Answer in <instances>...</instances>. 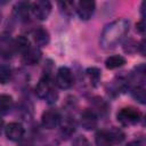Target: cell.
Returning a JSON list of instances; mask_svg holds the SVG:
<instances>
[{
	"label": "cell",
	"mask_w": 146,
	"mask_h": 146,
	"mask_svg": "<svg viewBox=\"0 0 146 146\" xmlns=\"http://www.w3.org/2000/svg\"><path fill=\"white\" fill-rule=\"evenodd\" d=\"M129 27H130L129 21L123 18L116 19L107 24L100 34V40H99L100 47L103 49L114 48L127 35V33L129 32Z\"/></svg>",
	"instance_id": "1"
},
{
	"label": "cell",
	"mask_w": 146,
	"mask_h": 146,
	"mask_svg": "<svg viewBox=\"0 0 146 146\" xmlns=\"http://www.w3.org/2000/svg\"><path fill=\"white\" fill-rule=\"evenodd\" d=\"M35 94L39 98H43L47 100L48 104L56 103L58 98L57 91L54 89V83L50 78L49 73H44L42 78L39 80L36 87H35Z\"/></svg>",
	"instance_id": "2"
},
{
	"label": "cell",
	"mask_w": 146,
	"mask_h": 146,
	"mask_svg": "<svg viewBox=\"0 0 146 146\" xmlns=\"http://www.w3.org/2000/svg\"><path fill=\"white\" fill-rule=\"evenodd\" d=\"M124 132L119 128H111L107 130H99L95 135L96 146H113L124 139Z\"/></svg>",
	"instance_id": "3"
},
{
	"label": "cell",
	"mask_w": 146,
	"mask_h": 146,
	"mask_svg": "<svg viewBox=\"0 0 146 146\" xmlns=\"http://www.w3.org/2000/svg\"><path fill=\"white\" fill-rule=\"evenodd\" d=\"M140 117H141L140 112L133 107H123L116 114L117 121L122 125H125V127L137 124L139 122Z\"/></svg>",
	"instance_id": "4"
},
{
	"label": "cell",
	"mask_w": 146,
	"mask_h": 146,
	"mask_svg": "<svg viewBox=\"0 0 146 146\" xmlns=\"http://www.w3.org/2000/svg\"><path fill=\"white\" fill-rule=\"evenodd\" d=\"M51 11V3L47 0H40L31 3V15L39 21H46Z\"/></svg>",
	"instance_id": "5"
},
{
	"label": "cell",
	"mask_w": 146,
	"mask_h": 146,
	"mask_svg": "<svg viewBox=\"0 0 146 146\" xmlns=\"http://www.w3.org/2000/svg\"><path fill=\"white\" fill-rule=\"evenodd\" d=\"M95 9L96 3L92 0H81L79 2H75V11L82 21H88L89 18H91Z\"/></svg>",
	"instance_id": "6"
},
{
	"label": "cell",
	"mask_w": 146,
	"mask_h": 146,
	"mask_svg": "<svg viewBox=\"0 0 146 146\" xmlns=\"http://www.w3.org/2000/svg\"><path fill=\"white\" fill-rule=\"evenodd\" d=\"M73 82H74V79H73L72 71L66 66L59 67L56 74L57 87L60 89H70L73 86Z\"/></svg>",
	"instance_id": "7"
},
{
	"label": "cell",
	"mask_w": 146,
	"mask_h": 146,
	"mask_svg": "<svg viewBox=\"0 0 146 146\" xmlns=\"http://www.w3.org/2000/svg\"><path fill=\"white\" fill-rule=\"evenodd\" d=\"M60 121H62V116H60V114H59V112L57 110L50 108V110H47V111H44L42 113L41 124L46 129L56 128L57 125L60 124Z\"/></svg>",
	"instance_id": "8"
},
{
	"label": "cell",
	"mask_w": 146,
	"mask_h": 146,
	"mask_svg": "<svg viewBox=\"0 0 146 146\" xmlns=\"http://www.w3.org/2000/svg\"><path fill=\"white\" fill-rule=\"evenodd\" d=\"M6 137L11 141H18L24 137L25 129L24 127L18 122H11L6 125L5 128Z\"/></svg>",
	"instance_id": "9"
},
{
	"label": "cell",
	"mask_w": 146,
	"mask_h": 146,
	"mask_svg": "<svg viewBox=\"0 0 146 146\" xmlns=\"http://www.w3.org/2000/svg\"><path fill=\"white\" fill-rule=\"evenodd\" d=\"M97 115L91 108H86L80 116V123L83 129L86 130H94L97 127Z\"/></svg>",
	"instance_id": "10"
},
{
	"label": "cell",
	"mask_w": 146,
	"mask_h": 146,
	"mask_svg": "<svg viewBox=\"0 0 146 146\" xmlns=\"http://www.w3.org/2000/svg\"><path fill=\"white\" fill-rule=\"evenodd\" d=\"M15 52L14 47V40L9 35H2L0 36V55L2 57H11Z\"/></svg>",
	"instance_id": "11"
},
{
	"label": "cell",
	"mask_w": 146,
	"mask_h": 146,
	"mask_svg": "<svg viewBox=\"0 0 146 146\" xmlns=\"http://www.w3.org/2000/svg\"><path fill=\"white\" fill-rule=\"evenodd\" d=\"M22 59H23V63L26 65H35L41 59V51L39 48L31 46V48L22 55Z\"/></svg>",
	"instance_id": "12"
},
{
	"label": "cell",
	"mask_w": 146,
	"mask_h": 146,
	"mask_svg": "<svg viewBox=\"0 0 146 146\" xmlns=\"http://www.w3.org/2000/svg\"><path fill=\"white\" fill-rule=\"evenodd\" d=\"M32 36H33V40L34 42L36 43V46L39 47H44L49 43V40H50V35H49V32L40 26V27H36L35 30H33L32 32Z\"/></svg>",
	"instance_id": "13"
},
{
	"label": "cell",
	"mask_w": 146,
	"mask_h": 146,
	"mask_svg": "<svg viewBox=\"0 0 146 146\" xmlns=\"http://www.w3.org/2000/svg\"><path fill=\"white\" fill-rule=\"evenodd\" d=\"M14 14L19 21H26L31 14V3L29 2H18L14 7Z\"/></svg>",
	"instance_id": "14"
},
{
	"label": "cell",
	"mask_w": 146,
	"mask_h": 146,
	"mask_svg": "<svg viewBox=\"0 0 146 146\" xmlns=\"http://www.w3.org/2000/svg\"><path fill=\"white\" fill-rule=\"evenodd\" d=\"M91 110L96 113V115L103 116L108 112V105L102 97H94L91 99Z\"/></svg>",
	"instance_id": "15"
},
{
	"label": "cell",
	"mask_w": 146,
	"mask_h": 146,
	"mask_svg": "<svg viewBox=\"0 0 146 146\" xmlns=\"http://www.w3.org/2000/svg\"><path fill=\"white\" fill-rule=\"evenodd\" d=\"M14 47H15V52H21L22 55L31 48L30 40L24 36V35H18L16 39H14Z\"/></svg>",
	"instance_id": "16"
},
{
	"label": "cell",
	"mask_w": 146,
	"mask_h": 146,
	"mask_svg": "<svg viewBox=\"0 0 146 146\" xmlns=\"http://www.w3.org/2000/svg\"><path fill=\"white\" fill-rule=\"evenodd\" d=\"M125 64V58L121 55H113L106 58L105 60V66L108 70H114V68H119L121 66H123Z\"/></svg>",
	"instance_id": "17"
},
{
	"label": "cell",
	"mask_w": 146,
	"mask_h": 146,
	"mask_svg": "<svg viewBox=\"0 0 146 146\" xmlns=\"http://www.w3.org/2000/svg\"><path fill=\"white\" fill-rule=\"evenodd\" d=\"M14 105V99L10 95L1 94L0 95V114L8 113Z\"/></svg>",
	"instance_id": "18"
},
{
	"label": "cell",
	"mask_w": 146,
	"mask_h": 146,
	"mask_svg": "<svg viewBox=\"0 0 146 146\" xmlns=\"http://www.w3.org/2000/svg\"><path fill=\"white\" fill-rule=\"evenodd\" d=\"M75 131V122L71 117H66L60 124V132L65 136H71Z\"/></svg>",
	"instance_id": "19"
},
{
	"label": "cell",
	"mask_w": 146,
	"mask_h": 146,
	"mask_svg": "<svg viewBox=\"0 0 146 146\" xmlns=\"http://www.w3.org/2000/svg\"><path fill=\"white\" fill-rule=\"evenodd\" d=\"M86 73H87V75H88L91 84L94 87H97L98 83H99V81H100V73H102L100 70L97 68V67H89V68H87Z\"/></svg>",
	"instance_id": "20"
},
{
	"label": "cell",
	"mask_w": 146,
	"mask_h": 146,
	"mask_svg": "<svg viewBox=\"0 0 146 146\" xmlns=\"http://www.w3.org/2000/svg\"><path fill=\"white\" fill-rule=\"evenodd\" d=\"M131 96L139 102L140 104H145L146 103V92H145V88L141 86H136L131 89Z\"/></svg>",
	"instance_id": "21"
},
{
	"label": "cell",
	"mask_w": 146,
	"mask_h": 146,
	"mask_svg": "<svg viewBox=\"0 0 146 146\" xmlns=\"http://www.w3.org/2000/svg\"><path fill=\"white\" fill-rule=\"evenodd\" d=\"M11 68L8 65H0V83L6 84L11 80Z\"/></svg>",
	"instance_id": "22"
},
{
	"label": "cell",
	"mask_w": 146,
	"mask_h": 146,
	"mask_svg": "<svg viewBox=\"0 0 146 146\" xmlns=\"http://www.w3.org/2000/svg\"><path fill=\"white\" fill-rule=\"evenodd\" d=\"M72 145H73V146H91V145H90V141H89L84 136H79V137H76V138L73 140Z\"/></svg>",
	"instance_id": "23"
},
{
	"label": "cell",
	"mask_w": 146,
	"mask_h": 146,
	"mask_svg": "<svg viewBox=\"0 0 146 146\" xmlns=\"http://www.w3.org/2000/svg\"><path fill=\"white\" fill-rule=\"evenodd\" d=\"M59 7L66 13V14H71L73 11V9H75V2H59Z\"/></svg>",
	"instance_id": "24"
},
{
	"label": "cell",
	"mask_w": 146,
	"mask_h": 146,
	"mask_svg": "<svg viewBox=\"0 0 146 146\" xmlns=\"http://www.w3.org/2000/svg\"><path fill=\"white\" fill-rule=\"evenodd\" d=\"M136 30H137L140 34H144V33H145V22H144V19H141L140 22H138V23L136 24Z\"/></svg>",
	"instance_id": "25"
},
{
	"label": "cell",
	"mask_w": 146,
	"mask_h": 146,
	"mask_svg": "<svg viewBox=\"0 0 146 146\" xmlns=\"http://www.w3.org/2000/svg\"><path fill=\"white\" fill-rule=\"evenodd\" d=\"M127 146H141V145H140L139 141H131V143H129Z\"/></svg>",
	"instance_id": "26"
},
{
	"label": "cell",
	"mask_w": 146,
	"mask_h": 146,
	"mask_svg": "<svg viewBox=\"0 0 146 146\" xmlns=\"http://www.w3.org/2000/svg\"><path fill=\"white\" fill-rule=\"evenodd\" d=\"M2 128H3V120H2V119H1V116H0V135H1Z\"/></svg>",
	"instance_id": "27"
},
{
	"label": "cell",
	"mask_w": 146,
	"mask_h": 146,
	"mask_svg": "<svg viewBox=\"0 0 146 146\" xmlns=\"http://www.w3.org/2000/svg\"><path fill=\"white\" fill-rule=\"evenodd\" d=\"M0 21H1V15H0Z\"/></svg>",
	"instance_id": "28"
}]
</instances>
